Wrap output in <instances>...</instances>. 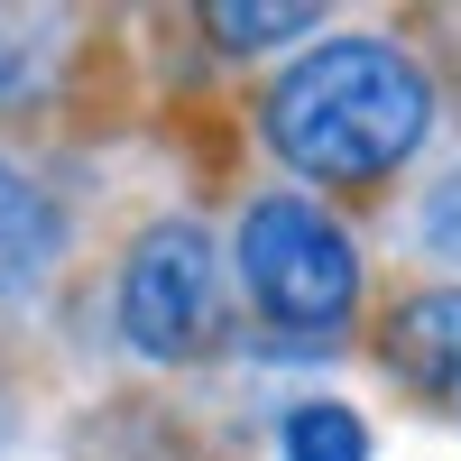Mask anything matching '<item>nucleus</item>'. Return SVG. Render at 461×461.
Segmentation results:
<instances>
[{"mask_svg": "<svg viewBox=\"0 0 461 461\" xmlns=\"http://www.w3.org/2000/svg\"><path fill=\"white\" fill-rule=\"evenodd\" d=\"M434 121L425 65L397 56L388 37H323L277 93H267V139L295 176L323 185H369L397 158H415V139Z\"/></svg>", "mask_w": 461, "mask_h": 461, "instance_id": "1", "label": "nucleus"}, {"mask_svg": "<svg viewBox=\"0 0 461 461\" xmlns=\"http://www.w3.org/2000/svg\"><path fill=\"white\" fill-rule=\"evenodd\" d=\"M240 277L267 323L286 332H341L360 304V249L323 203L304 194H258L240 221Z\"/></svg>", "mask_w": 461, "mask_h": 461, "instance_id": "2", "label": "nucleus"}, {"mask_svg": "<svg viewBox=\"0 0 461 461\" xmlns=\"http://www.w3.org/2000/svg\"><path fill=\"white\" fill-rule=\"evenodd\" d=\"M121 332L148 360H194L221 332V258L194 221H158L121 267Z\"/></svg>", "mask_w": 461, "mask_h": 461, "instance_id": "3", "label": "nucleus"}, {"mask_svg": "<svg viewBox=\"0 0 461 461\" xmlns=\"http://www.w3.org/2000/svg\"><path fill=\"white\" fill-rule=\"evenodd\" d=\"M388 360H397L425 397L461 406V286H434V295L406 304V314L388 323Z\"/></svg>", "mask_w": 461, "mask_h": 461, "instance_id": "4", "label": "nucleus"}, {"mask_svg": "<svg viewBox=\"0 0 461 461\" xmlns=\"http://www.w3.org/2000/svg\"><path fill=\"white\" fill-rule=\"evenodd\" d=\"M47 258H56V203L37 194L19 167H0V295L37 286Z\"/></svg>", "mask_w": 461, "mask_h": 461, "instance_id": "5", "label": "nucleus"}, {"mask_svg": "<svg viewBox=\"0 0 461 461\" xmlns=\"http://www.w3.org/2000/svg\"><path fill=\"white\" fill-rule=\"evenodd\" d=\"M203 19H212V37L230 56H249V47H277V37H304L323 10H314V0H212Z\"/></svg>", "mask_w": 461, "mask_h": 461, "instance_id": "6", "label": "nucleus"}, {"mask_svg": "<svg viewBox=\"0 0 461 461\" xmlns=\"http://www.w3.org/2000/svg\"><path fill=\"white\" fill-rule=\"evenodd\" d=\"M286 461H369V425L351 406H295L286 415Z\"/></svg>", "mask_w": 461, "mask_h": 461, "instance_id": "7", "label": "nucleus"}, {"mask_svg": "<svg viewBox=\"0 0 461 461\" xmlns=\"http://www.w3.org/2000/svg\"><path fill=\"white\" fill-rule=\"evenodd\" d=\"M425 230H434V249H452V258H461V176L425 203Z\"/></svg>", "mask_w": 461, "mask_h": 461, "instance_id": "8", "label": "nucleus"}]
</instances>
